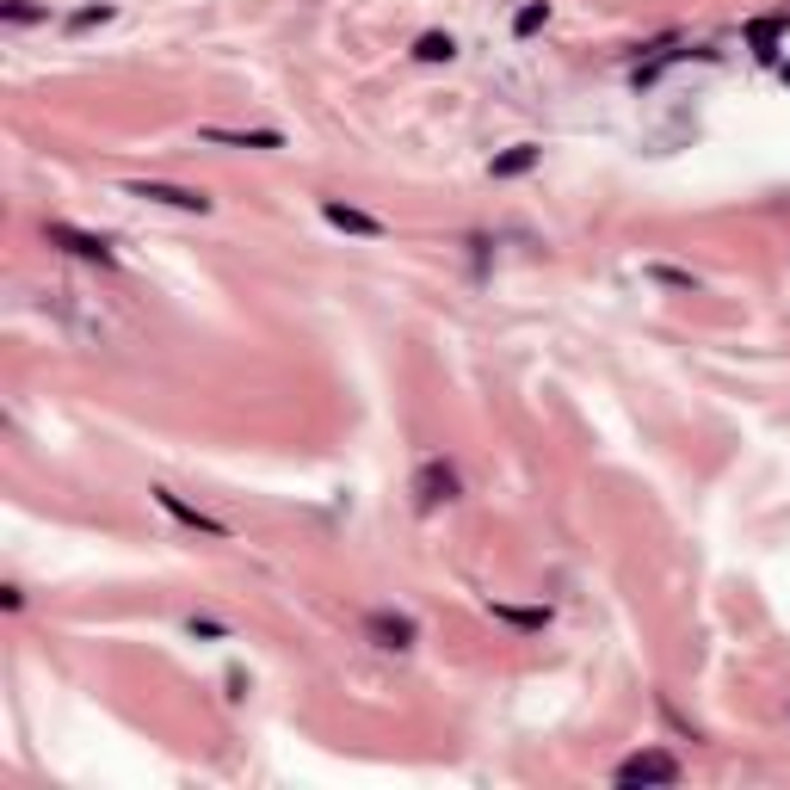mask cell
<instances>
[{"label": "cell", "instance_id": "cell-10", "mask_svg": "<svg viewBox=\"0 0 790 790\" xmlns=\"http://www.w3.org/2000/svg\"><path fill=\"white\" fill-rule=\"evenodd\" d=\"M488 612H494L500 624H513V630H544V624H550V612H544V605H507V599H494Z\"/></svg>", "mask_w": 790, "mask_h": 790}, {"label": "cell", "instance_id": "cell-5", "mask_svg": "<svg viewBox=\"0 0 790 790\" xmlns=\"http://www.w3.org/2000/svg\"><path fill=\"white\" fill-rule=\"evenodd\" d=\"M321 217H328L340 235H365V241L389 235V223H383V217H371V210H358V204H346V198H321Z\"/></svg>", "mask_w": 790, "mask_h": 790}, {"label": "cell", "instance_id": "cell-12", "mask_svg": "<svg viewBox=\"0 0 790 790\" xmlns=\"http://www.w3.org/2000/svg\"><path fill=\"white\" fill-rule=\"evenodd\" d=\"M0 19H7V25H38V19H50V7H38V0H7Z\"/></svg>", "mask_w": 790, "mask_h": 790}, {"label": "cell", "instance_id": "cell-15", "mask_svg": "<svg viewBox=\"0 0 790 790\" xmlns=\"http://www.w3.org/2000/svg\"><path fill=\"white\" fill-rule=\"evenodd\" d=\"M93 25H112V7H81L68 19V31H93Z\"/></svg>", "mask_w": 790, "mask_h": 790}, {"label": "cell", "instance_id": "cell-16", "mask_svg": "<svg viewBox=\"0 0 790 790\" xmlns=\"http://www.w3.org/2000/svg\"><path fill=\"white\" fill-rule=\"evenodd\" d=\"M778 31H784V19H760V25H753V44H760V50H766V44L778 38Z\"/></svg>", "mask_w": 790, "mask_h": 790}, {"label": "cell", "instance_id": "cell-8", "mask_svg": "<svg viewBox=\"0 0 790 790\" xmlns=\"http://www.w3.org/2000/svg\"><path fill=\"white\" fill-rule=\"evenodd\" d=\"M198 142H223V149H284L278 130H223V124H204Z\"/></svg>", "mask_w": 790, "mask_h": 790}, {"label": "cell", "instance_id": "cell-13", "mask_svg": "<svg viewBox=\"0 0 790 790\" xmlns=\"http://www.w3.org/2000/svg\"><path fill=\"white\" fill-rule=\"evenodd\" d=\"M649 278H655V284H673V291H698V272H686V266H661V260H655Z\"/></svg>", "mask_w": 790, "mask_h": 790}, {"label": "cell", "instance_id": "cell-11", "mask_svg": "<svg viewBox=\"0 0 790 790\" xmlns=\"http://www.w3.org/2000/svg\"><path fill=\"white\" fill-rule=\"evenodd\" d=\"M414 56H420V62H451V56H457V38H451V31H420V38H414Z\"/></svg>", "mask_w": 790, "mask_h": 790}, {"label": "cell", "instance_id": "cell-6", "mask_svg": "<svg viewBox=\"0 0 790 790\" xmlns=\"http://www.w3.org/2000/svg\"><path fill=\"white\" fill-rule=\"evenodd\" d=\"M365 630L383 642V649H395V655H402V649H414V636H420V630H414V618H408V612H389V605L365 618Z\"/></svg>", "mask_w": 790, "mask_h": 790}, {"label": "cell", "instance_id": "cell-2", "mask_svg": "<svg viewBox=\"0 0 790 790\" xmlns=\"http://www.w3.org/2000/svg\"><path fill=\"white\" fill-rule=\"evenodd\" d=\"M124 198H142V204H167V210H192V217H204L210 198L192 192V186H167V179H130Z\"/></svg>", "mask_w": 790, "mask_h": 790}, {"label": "cell", "instance_id": "cell-1", "mask_svg": "<svg viewBox=\"0 0 790 790\" xmlns=\"http://www.w3.org/2000/svg\"><path fill=\"white\" fill-rule=\"evenodd\" d=\"M618 784L624 790H636V784H679V760L667 747H642V753H630V760L618 766Z\"/></svg>", "mask_w": 790, "mask_h": 790}, {"label": "cell", "instance_id": "cell-9", "mask_svg": "<svg viewBox=\"0 0 790 790\" xmlns=\"http://www.w3.org/2000/svg\"><path fill=\"white\" fill-rule=\"evenodd\" d=\"M537 155H544L537 142H513L507 155H494V161H488V173H494V179H519V173H531V167H537Z\"/></svg>", "mask_w": 790, "mask_h": 790}, {"label": "cell", "instance_id": "cell-14", "mask_svg": "<svg viewBox=\"0 0 790 790\" xmlns=\"http://www.w3.org/2000/svg\"><path fill=\"white\" fill-rule=\"evenodd\" d=\"M544 19H550V7H544V0H531V7H519V13H513V31H519V38H531V31L544 25Z\"/></svg>", "mask_w": 790, "mask_h": 790}, {"label": "cell", "instance_id": "cell-3", "mask_svg": "<svg viewBox=\"0 0 790 790\" xmlns=\"http://www.w3.org/2000/svg\"><path fill=\"white\" fill-rule=\"evenodd\" d=\"M457 488H463V482H457V470H451L445 457H426L420 470H414V500H420L426 513L445 507V500H457Z\"/></svg>", "mask_w": 790, "mask_h": 790}, {"label": "cell", "instance_id": "cell-7", "mask_svg": "<svg viewBox=\"0 0 790 790\" xmlns=\"http://www.w3.org/2000/svg\"><path fill=\"white\" fill-rule=\"evenodd\" d=\"M155 507H161V513H173L179 525H192V531H204V537H229V525H223V519H210V513H198V507H192V500H179L173 488H155Z\"/></svg>", "mask_w": 790, "mask_h": 790}, {"label": "cell", "instance_id": "cell-4", "mask_svg": "<svg viewBox=\"0 0 790 790\" xmlns=\"http://www.w3.org/2000/svg\"><path fill=\"white\" fill-rule=\"evenodd\" d=\"M44 235L56 241V247H68L75 260H99V266H112L118 254H112V241L105 235H87V229H75V223H44Z\"/></svg>", "mask_w": 790, "mask_h": 790}]
</instances>
